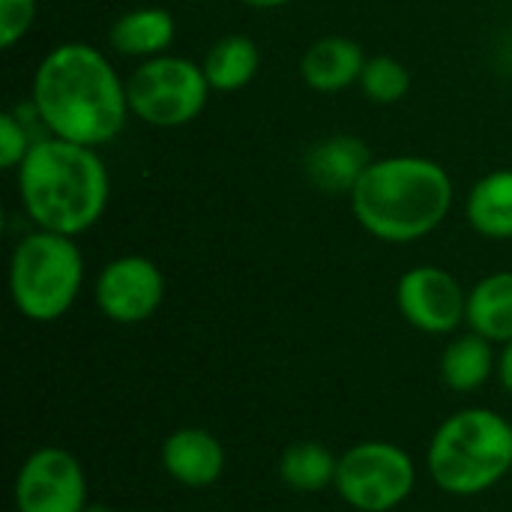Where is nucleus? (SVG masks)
<instances>
[{
    "mask_svg": "<svg viewBox=\"0 0 512 512\" xmlns=\"http://www.w3.org/2000/svg\"><path fill=\"white\" fill-rule=\"evenodd\" d=\"M30 99L48 135L96 150L111 144L132 114L126 81L87 42L54 45L33 72Z\"/></svg>",
    "mask_w": 512,
    "mask_h": 512,
    "instance_id": "nucleus-1",
    "label": "nucleus"
},
{
    "mask_svg": "<svg viewBox=\"0 0 512 512\" xmlns=\"http://www.w3.org/2000/svg\"><path fill=\"white\" fill-rule=\"evenodd\" d=\"M453 177L426 156H384L348 195L351 213L366 234L384 243H417L438 231L453 210Z\"/></svg>",
    "mask_w": 512,
    "mask_h": 512,
    "instance_id": "nucleus-2",
    "label": "nucleus"
},
{
    "mask_svg": "<svg viewBox=\"0 0 512 512\" xmlns=\"http://www.w3.org/2000/svg\"><path fill=\"white\" fill-rule=\"evenodd\" d=\"M18 171V198L27 219L54 234L90 231L111 198V177L96 147L63 138H36Z\"/></svg>",
    "mask_w": 512,
    "mask_h": 512,
    "instance_id": "nucleus-3",
    "label": "nucleus"
},
{
    "mask_svg": "<svg viewBox=\"0 0 512 512\" xmlns=\"http://www.w3.org/2000/svg\"><path fill=\"white\" fill-rule=\"evenodd\" d=\"M426 465L441 492L477 498L512 471V423L492 408H462L435 429Z\"/></svg>",
    "mask_w": 512,
    "mask_h": 512,
    "instance_id": "nucleus-4",
    "label": "nucleus"
},
{
    "mask_svg": "<svg viewBox=\"0 0 512 512\" xmlns=\"http://www.w3.org/2000/svg\"><path fill=\"white\" fill-rule=\"evenodd\" d=\"M81 285L84 255L75 237L36 228L15 243L9 258V294L27 321H60L75 306Z\"/></svg>",
    "mask_w": 512,
    "mask_h": 512,
    "instance_id": "nucleus-5",
    "label": "nucleus"
},
{
    "mask_svg": "<svg viewBox=\"0 0 512 512\" xmlns=\"http://www.w3.org/2000/svg\"><path fill=\"white\" fill-rule=\"evenodd\" d=\"M210 93L213 87L204 66L180 54L141 60V66L126 78L129 111L156 129L189 126L204 111Z\"/></svg>",
    "mask_w": 512,
    "mask_h": 512,
    "instance_id": "nucleus-6",
    "label": "nucleus"
},
{
    "mask_svg": "<svg viewBox=\"0 0 512 512\" xmlns=\"http://www.w3.org/2000/svg\"><path fill=\"white\" fill-rule=\"evenodd\" d=\"M417 486V465L393 441H360L339 456L336 492L357 512L399 510Z\"/></svg>",
    "mask_w": 512,
    "mask_h": 512,
    "instance_id": "nucleus-7",
    "label": "nucleus"
},
{
    "mask_svg": "<svg viewBox=\"0 0 512 512\" xmlns=\"http://www.w3.org/2000/svg\"><path fill=\"white\" fill-rule=\"evenodd\" d=\"M12 501L18 512H84L87 474L66 447H39L15 474Z\"/></svg>",
    "mask_w": 512,
    "mask_h": 512,
    "instance_id": "nucleus-8",
    "label": "nucleus"
},
{
    "mask_svg": "<svg viewBox=\"0 0 512 512\" xmlns=\"http://www.w3.org/2000/svg\"><path fill=\"white\" fill-rule=\"evenodd\" d=\"M396 306L414 330L426 336H450L468 318V291L450 270L420 264L399 276Z\"/></svg>",
    "mask_w": 512,
    "mask_h": 512,
    "instance_id": "nucleus-9",
    "label": "nucleus"
},
{
    "mask_svg": "<svg viewBox=\"0 0 512 512\" xmlns=\"http://www.w3.org/2000/svg\"><path fill=\"white\" fill-rule=\"evenodd\" d=\"M96 306L114 324H141L153 318L165 300V276L144 255L111 258L96 276Z\"/></svg>",
    "mask_w": 512,
    "mask_h": 512,
    "instance_id": "nucleus-10",
    "label": "nucleus"
},
{
    "mask_svg": "<svg viewBox=\"0 0 512 512\" xmlns=\"http://www.w3.org/2000/svg\"><path fill=\"white\" fill-rule=\"evenodd\" d=\"M159 462L177 486L210 489L225 474V447L213 432L186 426L162 441Z\"/></svg>",
    "mask_w": 512,
    "mask_h": 512,
    "instance_id": "nucleus-11",
    "label": "nucleus"
},
{
    "mask_svg": "<svg viewBox=\"0 0 512 512\" xmlns=\"http://www.w3.org/2000/svg\"><path fill=\"white\" fill-rule=\"evenodd\" d=\"M369 165L372 153L357 135H327L303 156L306 180L324 195H351Z\"/></svg>",
    "mask_w": 512,
    "mask_h": 512,
    "instance_id": "nucleus-12",
    "label": "nucleus"
},
{
    "mask_svg": "<svg viewBox=\"0 0 512 512\" xmlns=\"http://www.w3.org/2000/svg\"><path fill=\"white\" fill-rule=\"evenodd\" d=\"M363 45L351 36H324L312 42L300 57V78L315 93H339L351 84H360L366 66Z\"/></svg>",
    "mask_w": 512,
    "mask_h": 512,
    "instance_id": "nucleus-13",
    "label": "nucleus"
},
{
    "mask_svg": "<svg viewBox=\"0 0 512 512\" xmlns=\"http://www.w3.org/2000/svg\"><path fill=\"white\" fill-rule=\"evenodd\" d=\"M177 36L174 15L165 6H138L123 12L108 33V42L123 57H159L168 54L171 42Z\"/></svg>",
    "mask_w": 512,
    "mask_h": 512,
    "instance_id": "nucleus-14",
    "label": "nucleus"
},
{
    "mask_svg": "<svg viewBox=\"0 0 512 512\" xmlns=\"http://www.w3.org/2000/svg\"><path fill=\"white\" fill-rule=\"evenodd\" d=\"M465 219L486 240H512V168L489 171L471 186Z\"/></svg>",
    "mask_w": 512,
    "mask_h": 512,
    "instance_id": "nucleus-15",
    "label": "nucleus"
},
{
    "mask_svg": "<svg viewBox=\"0 0 512 512\" xmlns=\"http://www.w3.org/2000/svg\"><path fill=\"white\" fill-rule=\"evenodd\" d=\"M498 372V354L480 333H465L447 342L441 354V381L453 393H474Z\"/></svg>",
    "mask_w": 512,
    "mask_h": 512,
    "instance_id": "nucleus-16",
    "label": "nucleus"
},
{
    "mask_svg": "<svg viewBox=\"0 0 512 512\" xmlns=\"http://www.w3.org/2000/svg\"><path fill=\"white\" fill-rule=\"evenodd\" d=\"M465 324L489 339L504 345L512 339V270L492 273L468 291V318Z\"/></svg>",
    "mask_w": 512,
    "mask_h": 512,
    "instance_id": "nucleus-17",
    "label": "nucleus"
},
{
    "mask_svg": "<svg viewBox=\"0 0 512 512\" xmlns=\"http://www.w3.org/2000/svg\"><path fill=\"white\" fill-rule=\"evenodd\" d=\"M204 75L216 93H234L252 84L261 69V48L246 33H228L216 39L204 57Z\"/></svg>",
    "mask_w": 512,
    "mask_h": 512,
    "instance_id": "nucleus-18",
    "label": "nucleus"
},
{
    "mask_svg": "<svg viewBox=\"0 0 512 512\" xmlns=\"http://www.w3.org/2000/svg\"><path fill=\"white\" fill-rule=\"evenodd\" d=\"M336 471L339 456L321 441H297L279 456V480L300 495H318L336 486Z\"/></svg>",
    "mask_w": 512,
    "mask_h": 512,
    "instance_id": "nucleus-19",
    "label": "nucleus"
},
{
    "mask_svg": "<svg viewBox=\"0 0 512 512\" xmlns=\"http://www.w3.org/2000/svg\"><path fill=\"white\" fill-rule=\"evenodd\" d=\"M360 87H363L369 102H375V105H396L411 90V72H408V66L402 60H396L390 54H375L363 66Z\"/></svg>",
    "mask_w": 512,
    "mask_h": 512,
    "instance_id": "nucleus-20",
    "label": "nucleus"
},
{
    "mask_svg": "<svg viewBox=\"0 0 512 512\" xmlns=\"http://www.w3.org/2000/svg\"><path fill=\"white\" fill-rule=\"evenodd\" d=\"M33 138L27 132V123L15 111L0 114V165L3 168H18L24 156L30 153Z\"/></svg>",
    "mask_w": 512,
    "mask_h": 512,
    "instance_id": "nucleus-21",
    "label": "nucleus"
},
{
    "mask_svg": "<svg viewBox=\"0 0 512 512\" xmlns=\"http://www.w3.org/2000/svg\"><path fill=\"white\" fill-rule=\"evenodd\" d=\"M36 21V0H0V45L15 48Z\"/></svg>",
    "mask_w": 512,
    "mask_h": 512,
    "instance_id": "nucleus-22",
    "label": "nucleus"
},
{
    "mask_svg": "<svg viewBox=\"0 0 512 512\" xmlns=\"http://www.w3.org/2000/svg\"><path fill=\"white\" fill-rule=\"evenodd\" d=\"M495 375H498L501 387H504V390L512 396V339L501 345V354H498V372H495Z\"/></svg>",
    "mask_w": 512,
    "mask_h": 512,
    "instance_id": "nucleus-23",
    "label": "nucleus"
},
{
    "mask_svg": "<svg viewBox=\"0 0 512 512\" xmlns=\"http://www.w3.org/2000/svg\"><path fill=\"white\" fill-rule=\"evenodd\" d=\"M240 3H246L252 9H282V6H288L294 0H240Z\"/></svg>",
    "mask_w": 512,
    "mask_h": 512,
    "instance_id": "nucleus-24",
    "label": "nucleus"
},
{
    "mask_svg": "<svg viewBox=\"0 0 512 512\" xmlns=\"http://www.w3.org/2000/svg\"><path fill=\"white\" fill-rule=\"evenodd\" d=\"M84 512H117L114 507H108V504H87V510Z\"/></svg>",
    "mask_w": 512,
    "mask_h": 512,
    "instance_id": "nucleus-25",
    "label": "nucleus"
},
{
    "mask_svg": "<svg viewBox=\"0 0 512 512\" xmlns=\"http://www.w3.org/2000/svg\"><path fill=\"white\" fill-rule=\"evenodd\" d=\"M195 3H210V0H195Z\"/></svg>",
    "mask_w": 512,
    "mask_h": 512,
    "instance_id": "nucleus-26",
    "label": "nucleus"
}]
</instances>
